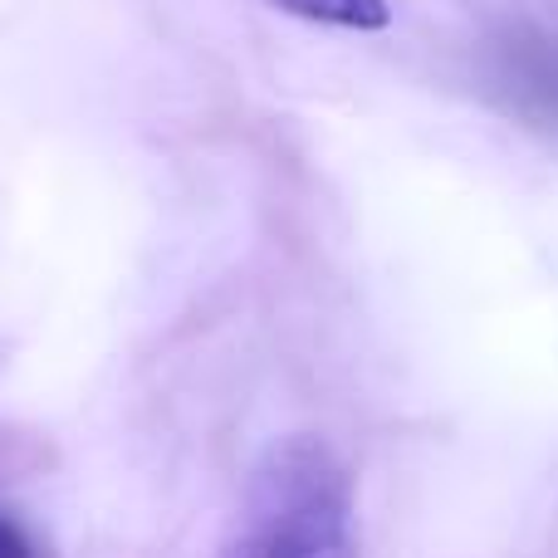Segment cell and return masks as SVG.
Instances as JSON below:
<instances>
[{"label":"cell","mask_w":558,"mask_h":558,"mask_svg":"<svg viewBox=\"0 0 558 558\" xmlns=\"http://www.w3.org/2000/svg\"><path fill=\"white\" fill-rule=\"evenodd\" d=\"M221 558H357L353 471L324 436H284L260 456Z\"/></svg>","instance_id":"cell-1"},{"label":"cell","mask_w":558,"mask_h":558,"mask_svg":"<svg viewBox=\"0 0 558 558\" xmlns=\"http://www.w3.org/2000/svg\"><path fill=\"white\" fill-rule=\"evenodd\" d=\"M284 15L308 20V25L348 29V35H373V29L392 25V5L387 0H270Z\"/></svg>","instance_id":"cell-2"},{"label":"cell","mask_w":558,"mask_h":558,"mask_svg":"<svg viewBox=\"0 0 558 558\" xmlns=\"http://www.w3.org/2000/svg\"><path fill=\"white\" fill-rule=\"evenodd\" d=\"M0 558H49L45 544L15 520V514L0 510Z\"/></svg>","instance_id":"cell-3"}]
</instances>
